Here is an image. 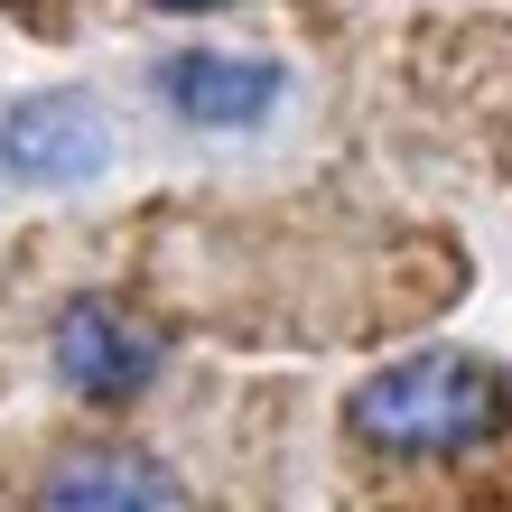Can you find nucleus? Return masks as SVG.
Here are the masks:
<instances>
[{
    "label": "nucleus",
    "mask_w": 512,
    "mask_h": 512,
    "mask_svg": "<svg viewBox=\"0 0 512 512\" xmlns=\"http://www.w3.org/2000/svg\"><path fill=\"white\" fill-rule=\"evenodd\" d=\"M159 94H168L177 122L243 131V122H261V112L280 103V75H270L261 56H215V47H196V56H168V66H159Z\"/></svg>",
    "instance_id": "39448f33"
},
{
    "label": "nucleus",
    "mask_w": 512,
    "mask_h": 512,
    "mask_svg": "<svg viewBox=\"0 0 512 512\" xmlns=\"http://www.w3.org/2000/svg\"><path fill=\"white\" fill-rule=\"evenodd\" d=\"M38 512H187V485L149 447H75L47 466Z\"/></svg>",
    "instance_id": "7ed1b4c3"
},
{
    "label": "nucleus",
    "mask_w": 512,
    "mask_h": 512,
    "mask_svg": "<svg viewBox=\"0 0 512 512\" xmlns=\"http://www.w3.org/2000/svg\"><path fill=\"white\" fill-rule=\"evenodd\" d=\"M56 373L75 391H94V401H131V391L159 373V336H149L140 317H122L112 298H75V308L56 317Z\"/></svg>",
    "instance_id": "20e7f679"
},
{
    "label": "nucleus",
    "mask_w": 512,
    "mask_h": 512,
    "mask_svg": "<svg viewBox=\"0 0 512 512\" xmlns=\"http://www.w3.org/2000/svg\"><path fill=\"white\" fill-rule=\"evenodd\" d=\"M159 10H177V19H196V10H224V0H159Z\"/></svg>",
    "instance_id": "423d86ee"
},
{
    "label": "nucleus",
    "mask_w": 512,
    "mask_h": 512,
    "mask_svg": "<svg viewBox=\"0 0 512 512\" xmlns=\"http://www.w3.org/2000/svg\"><path fill=\"white\" fill-rule=\"evenodd\" d=\"M112 159V122L94 94H75V84H56V94H28L10 112V131H0V168L28 177V187H84Z\"/></svg>",
    "instance_id": "f03ea898"
},
{
    "label": "nucleus",
    "mask_w": 512,
    "mask_h": 512,
    "mask_svg": "<svg viewBox=\"0 0 512 512\" xmlns=\"http://www.w3.org/2000/svg\"><path fill=\"white\" fill-rule=\"evenodd\" d=\"M345 429L373 457H466L512 429V382L485 354H401L345 401Z\"/></svg>",
    "instance_id": "f257e3e1"
}]
</instances>
